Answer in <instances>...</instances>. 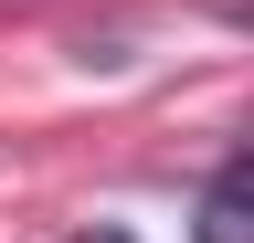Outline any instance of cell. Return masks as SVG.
Masks as SVG:
<instances>
[{
	"instance_id": "obj_2",
	"label": "cell",
	"mask_w": 254,
	"mask_h": 243,
	"mask_svg": "<svg viewBox=\"0 0 254 243\" xmlns=\"http://www.w3.org/2000/svg\"><path fill=\"white\" fill-rule=\"evenodd\" d=\"M212 21H233V32H254V0H201Z\"/></svg>"
},
{
	"instance_id": "obj_1",
	"label": "cell",
	"mask_w": 254,
	"mask_h": 243,
	"mask_svg": "<svg viewBox=\"0 0 254 243\" xmlns=\"http://www.w3.org/2000/svg\"><path fill=\"white\" fill-rule=\"evenodd\" d=\"M190 243H254V148H222V169L201 180V222Z\"/></svg>"
}]
</instances>
